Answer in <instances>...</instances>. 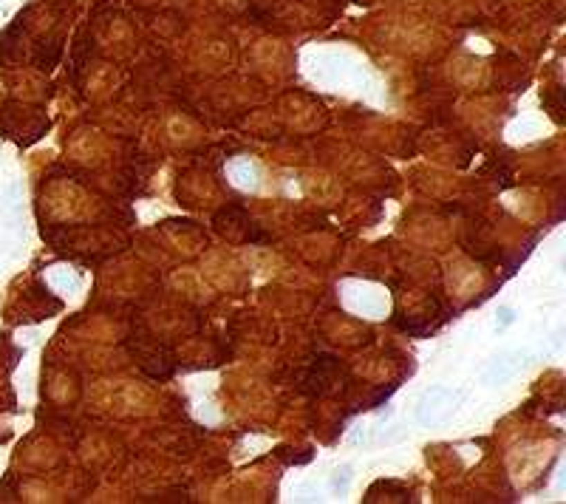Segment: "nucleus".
<instances>
[{
	"instance_id": "obj_1",
	"label": "nucleus",
	"mask_w": 566,
	"mask_h": 504,
	"mask_svg": "<svg viewBox=\"0 0 566 504\" xmlns=\"http://www.w3.org/2000/svg\"><path fill=\"white\" fill-rule=\"evenodd\" d=\"M343 380H346L343 363L332 357V354H317L301 380V391L309 397H326V394H334Z\"/></svg>"
},
{
	"instance_id": "obj_2",
	"label": "nucleus",
	"mask_w": 566,
	"mask_h": 504,
	"mask_svg": "<svg viewBox=\"0 0 566 504\" xmlns=\"http://www.w3.org/2000/svg\"><path fill=\"white\" fill-rule=\"evenodd\" d=\"M459 405V394H453V389H444V385H433L422 394V400L416 402V422L425 428H436L444 425L453 411Z\"/></svg>"
},
{
	"instance_id": "obj_3",
	"label": "nucleus",
	"mask_w": 566,
	"mask_h": 504,
	"mask_svg": "<svg viewBox=\"0 0 566 504\" xmlns=\"http://www.w3.org/2000/svg\"><path fill=\"white\" fill-rule=\"evenodd\" d=\"M524 366H527V354H524V351L501 354V357H496V360L487 366V371L482 374V380H484V385H501V382L513 380Z\"/></svg>"
},
{
	"instance_id": "obj_4",
	"label": "nucleus",
	"mask_w": 566,
	"mask_h": 504,
	"mask_svg": "<svg viewBox=\"0 0 566 504\" xmlns=\"http://www.w3.org/2000/svg\"><path fill=\"white\" fill-rule=\"evenodd\" d=\"M368 493H382V496H388V501H408V487L402 482H394V479H379L368 487Z\"/></svg>"
},
{
	"instance_id": "obj_5",
	"label": "nucleus",
	"mask_w": 566,
	"mask_h": 504,
	"mask_svg": "<svg viewBox=\"0 0 566 504\" xmlns=\"http://www.w3.org/2000/svg\"><path fill=\"white\" fill-rule=\"evenodd\" d=\"M348 482H351V467H340L334 473V479H332V490L334 493H346L348 490Z\"/></svg>"
},
{
	"instance_id": "obj_6",
	"label": "nucleus",
	"mask_w": 566,
	"mask_h": 504,
	"mask_svg": "<svg viewBox=\"0 0 566 504\" xmlns=\"http://www.w3.org/2000/svg\"><path fill=\"white\" fill-rule=\"evenodd\" d=\"M513 323H516V312L510 306H501L498 309V329H507V326H513Z\"/></svg>"
}]
</instances>
